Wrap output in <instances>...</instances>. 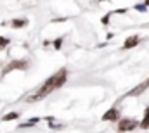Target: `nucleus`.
Here are the masks:
<instances>
[{"mask_svg":"<svg viewBox=\"0 0 149 133\" xmlns=\"http://www.w3.org/2000/svg\"><path fill=\"white\" fill-rule=\"evenodd\" d=\"M139 128L149 130V107H146V111H144V118H142V121L139 123Z\"/></svg>","mask_w":149,"mask_h":133,"instance_id":"obj_7","label":"nucleus"},{"mask_svg":"<svg viewBox=\"0 0 149 133\" xmlns=\"http://www.w3.org/2000/svg\"><path fill=\"white\" fill-rule=\"evenodd\" d=\"M38 121H40V118H31V119H28L26 123H21L17 128H30V126H35Z\"/></svg>","mask_w":149,"mask_h":133,"instance_id":"obj_9","label":"nucleus"},{"mask_svg":"<svg viewBox=\"0 0 149 133\" xmlns=\"http://www.w3.org/2000/svg\"><path fill=\"white\" fill-rule=\"evenodd\" d=\"M102 121H114V123H118L120 121V109H116V107L108 109L102 114Z\"/></svg>","mask_w":149,"mask_h":133,"instance_id":"obj_5","label":"nucleus"},{"mask_svg":"<svg viewBox=\"0 0 149 133\" xmlns=\"http://www.w3.org/2000/svg\"><path fill=\"white\" fill-rule=\"evenodd\" d=\"M66 81H68V71H66L64 67H61V69H57L52 76H49V78L43 81V85L37 90L35 95L28 97V102H38V100H43L47 95H50L52 92H56V90H59L61 87H64Z\"/></svg>","mask_w":149,"mask_h":133,"instance_id":"obj_1","label":"nucleus"},{"mask_svg":"<svg viewBox=\"0 0 149 133\" xmlns=\"http://www.w3.org/2000/svg\"><path fill=\"white\" fill-rule=\"evenodd\" d=\"M10 26L12 28H24V26H28V19H12L10 21Z\"/></svg>","mask_w":149,"mask_h":133,"instance_id":"obj_8","label":"nucleus"},{"mask_svg":"<svg viewBox=\"0 0 149 133\" xmlns=\"http://www.w3.org/2000/svg\"><path fill=\"white\" fill-rule=\"evenodd\" d=\"M109 17H111V12H109L106 17H102V24H108V23H109Z\"/></svg>","mask_w":149,"mask_h":133,"instance_id":"obj_14","label":"nucleus"},{"mask_svg":"<svg viewBox=\"0 0 149 133\" xmlns=\"http://www.w3.org/2000/svg\"><path fill=\"white\" fill-rule=\"evenodd\" d=\"M135 9H137V10H144V12H146V9H148V7H146L144 3H137V5H135Z\"/></svg>","mask_w":149,"mask_h":133,"instance_id":"obj_13","label":"nucleus"},{"mask_svg":"<svg viewBox=\"0 0 149 133\" xmlns=\"http://www.w3.org/2000/svg\"><path fill=\"white\" fill-rule=\"evenodd\" d=\"M17 118H19V112H16V111H14V112L5 114V116L2 118V121H3V123H7V121H14V119H17Z\"/></svg>","mask_w":149,"mask_h":133,"instance_id":"obj_10","label":"nucleus"},{"mask_svg":"<svg viewBox=\"0 0 149 133\" xmlns=\"http://www.w3.org/2000/svg\"><path fill=\"white\" fill-rule=\"evenodd\" d=\"M9 43H10V40L7 36H0V50H5L9 47Z\"/></svg>","mask_w":149,"mask_h":133,"instance_id":"obj_11","label":"nucleus"},{"mask_svg":"<svg viewBox=\"0 0 149 133\" xmlns=\"http://www.w3.org/2000/svg\"><path fill=\"white\" fill-rule=\"evenodd\" d=\"M30 66V62L26 61V59H17V61H12V62H9L7 66L2 69V74H0V78L2 76H5V74H9V73H12V71H26Z\"/></svg>","mask_w":149,"mask_h":133,"instance_id":"obj_3","label":"nucleus"},{"mask_svg":"<svg viewBox=\"0 0 149 133\" xmlns=\"http://www.w3.org/2000/svg\"><path fill=\"white\" fill-rule=\"evenodd\" d=\"M141 43V36H137V35H134V36H130V38H127L125 42H123V50H128V48H134V47H137Z\"/></svg>","mask_w":149,"mask_h":133,"instance_id":"obj_6","label":"nucleus"},{"mask_svg":"<svg viewBox=\"0 0 149 133\" xmlns=\"http://www.w3.org/2000/svg\"><path fill=\"white\" fill-rule=\"evenodd\" d=\"M61 47H63V38H56V40H54V48L59 50Z\"/></svg>","mask_w":149,"mask_h":133,"instance_id":"obj_12","label":"nucleus"},{"mask_svg":"<svg viewBox=\"0 0 149 133\" xmlns=\"http://www.w3.org/2000/svg\"><path fill=\"white\" fill-rule=\"evenodd\" d=\"M148 88H149V78L146 80V81H142V83H139V85H137L135 88H132L130 92H127V94H125L123 97H137V95H141L142 92H146Z\"/></svg>","mask_w":149,"mask_h":133,"instance_id":"obj_4","label":"nucleus"},{"mask_svg":"<svg viewBox=\"0 0 149 133\" xmlns=\"http://www.w3.org/2000/svg\"><path fill=\"white\" fill-rule=\"evenodd\" d=\"M135 128H139V121L134 118H121L116 123V130L118 133H127V132H134Z\"/></svg>","mask_w":149,"mask_h":133,"instance_id":"obj_2","label":"nucleus"}]
</instances>
